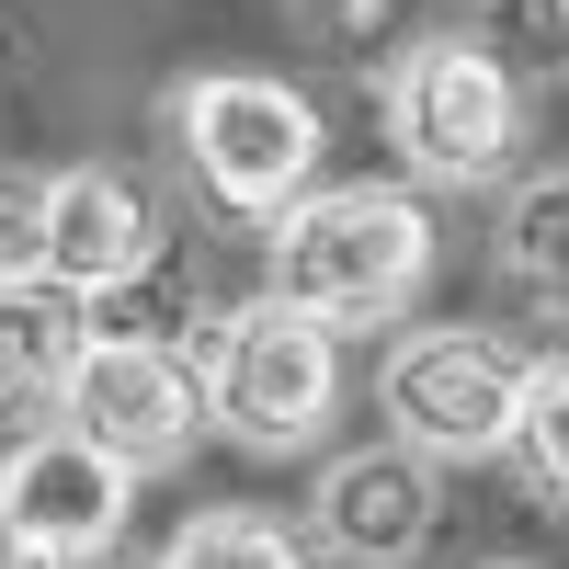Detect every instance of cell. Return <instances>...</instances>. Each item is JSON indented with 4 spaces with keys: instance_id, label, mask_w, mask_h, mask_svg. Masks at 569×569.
Returning <instances> with one entry per match:
<instances>
[{
    "instance_id": "6da1fadb",
    "label": "cell",
    "mask_w": 569,
    "mask_h": 569,
    "mask_svg": "<svg viewBox=\"0 0 569 569\" xmlns=\"http://www.w3.org/2000/svg\"><path fill=\"white\" fill-rule=\"evenodd\" d=\"M433 273V206L410 182H330L273 217V297L319 330H376Z\"/></svg>"
},
{
    "instance_id": "7a4b0ae2",
    "label": "cell",
    "mask_w": 569,
    "mask_h": 569,
    "mask_svg": "<svg viewBox=\"0 0 569 569\" xmlns=\"http://www.w3.org/2000/svg\"><path fill=\"white\" fill-rule=\"evenodd\" d=\"M194 376H206V421L251 456H308L330 433V399H342V330H319L308 308H240L194 342Z\"/></svg>"
},
{
    "instance_id": "3957f363",
    "label": "cell",
    "mask_w": 569,
    "mask_h": 569,
    "mask_svg": "<svg viewBox=\"0 0 569 569\" xmlns=\"http://www.w3.org/2000/svg\"><path fill=\"white\" fill-rule=\"evenodd\" d=\"M171 126H182V171L228 217H284L319 194V103L273 69H206L171 103Z\"/></svg>"
},
{
    "instance_id": "277c9868",
    "label": "cell",
    "mask_w": 569,
    "mask_h": 569,
    "mask_svg": "<svg viewBox=\"0 0 569 569\" xmlns=\"http://www.w3.org/2000/svg\"><path fill=\"white\" fill-rule=\"evenodd\" d=\"M388 137L421 182H490L525 137V80L479 34H421L388 69Z\"/></svg>"
},
{
    "instance_id": "5b68a950",
    "label": "cell",
    "mask_w": 569,
    "mask_h": 569,
    "mask_svg": "<svg viewBox=\"0 0 569 569\" xmlns=\"http://www.w3.org/2000/svg\"><path fill=\"white\" fill-rule=\"evenodd\" d=\"M69 433L80 445H103L114 467H171V456H194V433H206V376H194V353L182 342H160V330H91V353H80V376H69Z\"/></svg>"
},
{
    "instance_id": "8992f818",
    "label": "cell",
    "mask_w": 569,
    "mask_h": 569,
    "mask_svg": "<svg viewBox=\"0 0 569 569\" xmlns=\"http://www.w3.org/2000/svg\"><path fill=\"white\" fill-rule=\"evenodd\" d=\"M525 376L536 365L490 330H410L388 353V433L410 456H512Z\"/></svg>"
},
{
    "instance_id": "52a82bcc",
    "label": "cell",
    "mask_w": 569,
    "mask_h": 569,
    "mask_svg": "<svg viewBox=\"0 0 569 569\" xmlns=\"http://www.w3.org/2000/svg\"><path fill=\"white\" fill-rule=\"evenodd\" d=\"M137 501V467H114L103 445H80L69 421H46L0 456V536L12 558H114Z\"/></svg>"
},
{
    "instance_id": "ba28073f",
    "label": "cell",
    "mask_w": 569,
    "mask_h": 569,
    "mask_svg": "<svg viewBox=\"0 0 569 569\" xmlns=\"http://www.w3.org/2000/svg\"><path fill=\"white\" fill-rule=\"evenodd\" d=\"M149 262V194L103 160L46 171V284L69 297H114V284Z\"/></svg>"
},
{
    "instance_id": "9c48e42d",
    "label": "cell",
    "mask_w": 569,
    "mask_h": 569,
    "mask_svg": "<svg viewBox=\"0 0 569 569\" xmlns=\"http://www.w3.org/2000/svg\"><path fill=\"white\" fill-rule=\"evenodd\" d=\"M91 297H69V284H0V433H46V421L69 410V376L91 353Z\"/></svg>"
},
{
    "instance_id": "30bf717a",
    "label": "cell",
    "mask_w": 569,
    "mask_h": 569,
    "mask_svg": "<svg viewBox=\"0 0 569 569\" xmlns=\"http://www.w3.org/2000/svg\"><path fill=\"white\" fill-rule=\"evenodd\" d=\"M319 536L342 547L353 569H399L433 547V479H421L410 445H365L319 479Z\"/></svg>"
},
{
    "instance_id": "8fae6325",
    "label": "cell",
    "mask_w": 569,
    "mask_h": 569,
    "mask_svg": "<svg viewBox=\"0 0 569 569\" xmlns=\"http://www.w3.org/2000/svg\"><path fill=\"white\" fill-rule=\"evenodd\" d=\"M501 262L525 273L547 308H569V171H547V182H525V194H512V217H501Z\"/></svg>"
},
{
    "instance_id": "7c38bea8",
    "label": "cell",
    "mask_w": 569,
    "mask_h": 569,
    "mask_svg": "<svg viewBox=\"0 0 569 569\" xmlns=\"http://www.w3.org/2000/svg\"><path fill=\"white\" fill-rule=\"evenodd\" d=\"M160 569H308V547L284 525H262V512H194L160 547Z\"/></svg>"
},
{
    "instance_id": "4fadbf2b",
    "label": "cell",
    "mask_w": 569,
    "mask_h": 569,
    "mask_svg": "<svg viewBox=\"0 0 569 569\" xmlns=\"http://www.w3.org/2000/svg\"><path fill=\"white\" fill-rule=\"evenodd\" d=\"M512 456L547 501H569V353H547L525 376V410H512Z\"/></svg>"
},
{
    "instance_id": "5bb4252c",
    "label": "cell",
    "mask_w": 569,
    "mask_h": 569,
    "mask_svg": "<svg viewBox=\"0 0 569 569\" xmlns=\"http://www.w3.org/2000/svg\"><path fill=\"white\" fill-rule=\"evenodd\" d=\"M479 46L512 80H558L569 69V0H479Z\"/></svg>"
},
{
    "instance_id": "9a60e30c",
    "label": "cell",
    "mask_w": 569,
    "mask_h": 569,
    "mask_svg": "<svg viewBox=\"0 0 569 569\" xmlns=\"http://www.w3.org/2000/svg\"><path fill=\"white\" fill-rule=\"evenodd\" d=\"M46 273V171H0V284Z\"/></svg>"
},
{
    "instance_id": "2e32d148",
    "label": "cell",
    "mask_w": 569,
    "mask_h": 569,
    "mask_svg": "<svg viewBox=\"0 0 569 569\" xmlns=\"http://www.w3.org/2000/svg\"><path fill=\"white\" fill-rule=\"evenodd\" d=\"M12 569H103V558H12Z\"/></svg>"
}]
</instances>
